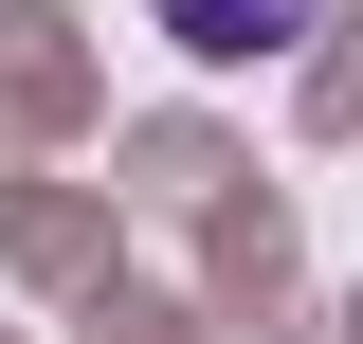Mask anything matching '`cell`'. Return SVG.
<instances>
[{
  "instance_id": "obj_1",
  "label": "cell",
  "mask_w": 363,
  "mask_h": 344,
  "mask_svg": "<svg viewBox=\"0 0 363 344\" xmlns=\"http://www.w3.org/2000/svg\"><path fill=\"white\" fill-rule=\"evenodd\" d=\"M164 37L182 55H272V37H309V0H164Z\"/></svg>"
}]
</instances>
